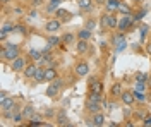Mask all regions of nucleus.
<instances>
[{"mask_svg": "<svg viewBox=\"0 0 151 127\" xmlns=\"http://www.w3.org/2000/svg\"><path fill=\"white\" fill-rule=\"evenodd\" d=\"M19 55H21V48H19V45L7 43V45L2 48V59H4V60H9V62H12L14 59H17Z\"/></svg>", "mask_w": 151, "mask_h": 127, "instance_id": "nucleus-1", "label": "nucleus"}, {"mask_svg": "<svg viewBox=\"0 0 151 127\" xmlns=\"http://www.w3.org/2000/svg\"><path fill=\"white\" fill-rule=\"evenodd\" d=\"M132 24H136L134 16H132V14H122V17L119 19V28H117V29L125 33V31H129L132 28Z\"/></svg>", "mask_w": 151, "mask_h": 127, "instance_id": "nucleus-2", "label": "nucleus"}, {"mask_svg": "<svg viewBox=\"0 0 151 127\" xmlns=\"http://www.w3.org/2000/svg\"><path fill=\"white\" fill-rule=\"evenodd\" d=\"M60 89H62V79L57 77V79H53V81L50 83V86L47 88V96H50V98L57 96Z\"/></svg>", "mask_w": 151, "mask_h": 127, "instance_id": "nucleus-3", "label": "nucleus"}, {"mask_svg": "<svg viewBox=\"0 0 151 127\" xmlns=\"http://www.w3.org/2000/svg\"><path fill=\"white\" fill-rule=\"evenodd\" d=\"M26 65H28V62H26L24 57H21V55H19L17 59H14L12 62H10V69H12L14 72H22V70L26 69Z\"/></svg>", "mask_w": 151, "mask_h": 127, "instance_id": "nucleus-4", "label": "nucleus"}, {"mask_svg": "<svg viewBox=\"0 0 151 127\" xmlns=\"http://www.w3.org/2000/svg\"><path fill=\"white\" fill-rule=\"evenodd\" d=\"M74 72H76V76H79V77H83V76H88L89 74V64L88 62H77L74 65Z\"/></svg>", "mask_w": 151, "mask_h": 127, "instance_id": "nucleus-5", "label": "nucleus"}, {"mask_svg": "<svg viewBox=\"0 0 151 127\" xmlns=\"http://www.w3.org/2000/svg\"><path fill=\"white\" fill-rule=\"evenodd\" d=\"M120 100H122V103L125 105V107H131V105H134V101H136L134 91H122V95H120Z\"/></svg>", "mask_w": 151, "mask_h": 127, "instance_id": "nucleus-6", "label": "nucleus"}, {"mask_svg": "<svg viewBox=\"0 0 151 127\" xmlns=\"http://www.w3.org/2000/svg\"><path fill=\"white\" fill-rule=\"evenodd\" d=\"M60 26H62V21L57 17V19H50L48 21L47 24H45V29H47L48 33H57V31L60 29Z\"/></svg>", "mask_w": 151, "mask_h": 127, "instance_id": "nucleus-7", "label": "nucleus"}, {"mask_svg": "<svg viewBox=\"0 0 151 127\" xmlns=\"http://www.w3.org/2000/svg\"><path fill=\"white\" fill-rule=\"evenodd\" d=\"M36 70H38L36 64H28V65H26V69L22 70V72H24V77H26V79H35V76H36Z\"/></svg>", "mask_w": 151, "mask_h": 127, "instance_id": "nucleus-8", "label": "nucleus"}, {"mask_svg": "<svg viewBox=\"0 0 151 127\" xmlns=\"http://www.w3.org/2000/svg\"><path fill=\"white\" fill-rule=\"evenodd\" d=\"M103 108V105L101 103H98V101H86V110L89 112V113H98L100 110Z\"/></svg>", "mask_w": 151, "mask_h": 127, "instance_id": "nucleus-9", "label": "nucleus"}, {"mask_svg": "<svg viewBox=\"0 0 151 127\" xmlns=\"http://www.w3.org/2000/svg\"><path fill=\"white\" fill-rule=\"evenodd\" d=\"M58 76H57V70H55V67L52 65V67H45V79L47 81H53V79H57Z\"/></svg>", "mask_w": 151, "mask_h": 127, "instance_id": "nucleus-10", "label": "nucleus"}, {"mask_svg": "<svg viewBox=\"0 0 151 127\" xmlns=\"http://www.w3.org/2000/svg\"><path fill=\"white\" fill-rule=\"evenodd\" d=\"M106 14H108V28H110V29L119 28V19H117L115 12H106Z\"/></svg>", "mask_w": 151, "mask_h": 127, "instance_id": "nucleus-11", "label": "nucleus"}, {"mask_svg": "<svg viewBox=\"0 0 151 127\" xmlns=\"http://www.w3.org/2000/svg\"><path fill=\"white\" fill-rule=\"evenodd\" d=\"M57 124L58 126H69V118H67L65 110H60L58 115H57Z\"/></svg>", "mask_w": 151, "mask_h": 127, "instance_id": "nucleus-12", "label": "nucleus"}, {"mask_svg": "<svg viewBox=\"0 0 151 127\" xmlns=\"http://www.w3.org/2000/svg\"><path fill=\"white\" fill-rule=\"evenodd\" d=\"M119 2H120V0H106V4H105L106 12H117V9H119Z\"/></svg>", "mask_w": 151, "mask_h": 127, "instance_id": "nucleus-13", "label": "nucleus"}, {"mask_svg": "<svg viewBox=\"0 0 151 127\" xmlns=\"http://www.w3.org/2000/svg\"><path fill=\"white\" fill-rule=\"evenodd\" d=\"M103 124H105V115H103V113H101V112L94 113V115H93V122H91V126L100 127V126H103Z\"/></svg>", "mask_w": 151, "mask_h": 127, "instance_id": "nucleus-14", "label": "nucleus"}, {"mask_svg": "<svg viewBox=\"0 0 151 127\" xmlns=\"http://www.w3.org/2000/svg\"><path fill=\"white\" fill-rule=\"evenodd\" d=\"M16 107V103H14V100L12 98H5V100H0V108H2V112L4 110H9V108Z\"/></svg>", "mask_w": 151, "mask_h": 127, "instance_id": "nucleus-15", "label": "nucleus"}, {"mask_svg": "<svg viewBox=\"0 0 151 127\" xmlns=\"http://www.w3.org/2000/svg\"><path fill=\"white\" fill-rule=\"evenodd\" d=\"M77 52H79V53H88V52H89L88 39H79V41H77Z\"/></svg>", "mask_w": 151, "mask_h": 127, "instance_id": "nucleus-16", "label": "nucleus"}, {"mask_svg": "<svg viewBox=\"0 0 151 127\" xmlns=\"http://www.w3.org/2000/svg\"><path fill=\"white\" fill-rule=\"evenodd\" d=\"M57 17H58V19L60 21H69L70 19V17H72V16H70V14H69V12H67L65 9H60V7H58V9H57Z\"/></svg>", "mask_w": 151, "mask_h": 127, "instance_id": "nucleus-17", "label": "nucleus"}, {"mask_svg": "<svg viewBox=\"0 0 151 127\" xmlns=\"http://www.w3.org/2000/svg\"><path fill=\"white\" fill-rule=\"evenodd\" d=\"M77 2H79V9L84 12L91 10V7H93V0H77Z\"/></svg>", "mask_w": 151, "mask_h": 127, "instance_id": "nucleus-18", "label": "nucleus"}, {"mask_svg": "<svg viewBox=\"0 0 151 127\" xmlns=\"http://www.w3.org/2000/svg\"><path fill=\"white\" fill-rule=\"evenodd\" d=\"M122 84H120V83H115V84H113L112 88H110V95H112V96H120V95H122Z\"/></svg>", "mask_w": 151, "mask_h": 127, "instance_id": "nucleus-19", "label": "nucleus"}, {"mask_svg": "<svg viewBox=\"0 0 151 127\" xmlns=\"http://www.w3.org/2000/svg\"><path fill=\"white\" fill-rule=\"evenodd\" d=\"M29 124H31V126H45V124H43V117L38 115V113H33V115H31Z\"/></svg>", "mask_w": 151, "mask_h": 127, "instance_id": "nucleus-20", "label": "nucleus"}, {"mask_svg": "<svg viewBox=\"0 0 151 127\" xmlns=\"http://www.w3.org/2000/svg\"><path fill=\"white\" fill-rule=\"evenodd\" d=\"M60 2H62V0H50V2H48V7H47V12H48V14L57 12L58 5H60Z\"/></svg>", "mask_w": 151, "mask_h": 127, "instance_id": "nucleus-21", "label": "nucleus"}, {"mask_svg": "<svg viewBox=\"0 0 151 127\" xmlns=\"http://www.w3.org/2000/svg\"><path fill=\"white\" fill-rule=\"evenodd\" d=\"M62 43V36H55V33H52V36L48 38V45L50 47H58Z\"/></svg>", "mask_w": 151, "mask_h": 127, "instance_id": "nucleus-22", "label": "nucleus"}, {"mask_svg": "<svg viewBox=\"0 0 151 127\" xmlns=\"http://www.w3.org/2000/svg\"><path fill=\"white\" fill-rule=\"evenodd\" d=\"M117 12H120V14H132V9L127 5V4H124L122 0L119 2V9H117Z\"/></svg>", "mask_w": 151, "mask_h": 127, "instance_id": "nucleus-23", "label": "nucleus"}, {"mask_svg": "<svg viewBox=\"0 0 151 127\" xmlns=\"http://www.w3.org/2000/svg\"><path fill=\"white\" fill-rule=\"evenodd\" d=\"M29 59H33L35 62H40L43 59V52H38V50H29Z\"/></svg>", "mask_w": 151, "mask_h": 127, "instance_id": "nucleus-24", "label": "nucleus"}, {"mask_svg": "<svg viewBox=\"0 0 151 127\" xmlns=\"http://www.w3.org/2000/svg\"><path fill=\"white\" fill-rule=\"evenodd\" d=\"M35 81H36V83H43V81H47V79H45V69L43 67H38L36 76H35Z\"/></svg>", "mask_w": 151, "mask_h": 127, "instance_id": "nucleus-25", "label": "nucleus"}, {"mask_svg": "<svg viewBox=\"0 0 151 127\" xmlns=\"http://www.w3.org/2000/svg\"><path fill=\"white\" fill-rule=\"evenodd\" d=\"M33 113H35V108L31 107V105H26V107L22 108V115H24V118H26V120H29Z\"/></svg>", "mask_w": 151, "mask_h": 127, "instance_id": "nucleus-26", "label": "nucleus"}, {"mask_svg": "<svg viewBox=\"0 0 151 127\" xmlns=\"http://www.w3.org/2000/svg\"><path fill=\"white\" fill-rule=\"evenodd\" d=\"M77 38H79V39H89V38H91V31L86 29V28H84V29H81L79 33H77Z\"/></svg>", "mask_w": 151, "mask_h": 127, "instance_id": "nucleus-27", "label": "nucleus"}, {"mask_svg": "<svg viewBox=\"0 0 151 127\" xmlns=\"http://www.w3.org/2000/svg\"><path fill=\"white\" fill-rule=\"evenodd\" d=\"M72 41H74V34H72V33H65V34L62 36V43H64V45H70Z\"/></svg>", "mask_w": 151, "mask_h": 127, "instance_id": "nucleus-28", "label": "nucleus"}, {"mask_svg": "<svg viewBox=\"0 0 151 127\" xmlns=\"http://www.w3.org/2000/svg\"><path fill=\"white\" fill-rule=\"evenodd\" d=\"M100 24H101V28H103V29H106V28H108V14H106V12H105L103 16L100 17Z\"/></svg>", "mask_w": 151, "mask_h": 127, "instance_id": "nucleus-29", "label": "nucleus"}, {"mask_svg": "<svg viewBox=\"0 0 151 127\" xmlns=\"http://www.w3.org/2000/svg\"><path fill=\"white\" fill-rule=\"evenodd\" d=\"M12 120H14L16 124H21V122H22V120H26V118H24V115H22V112H16V115L12 117Z\"/></svg>", "mask_w": 151, "mask_h": 127, "instance_id": "nucleus-30", "label": "nucleus"}, {"mask_svg": "<svg viewBox=\"0 0 151 127\" xmlns=\"http://www.w3.org/2000/svg\"><path fill=\"white\" fill-rule=\"evenodd\" d=\"M125 45H127V43H125V39H120V41L115 45V52H117V53H120V52L125 48Z\"/></svg>", "mask_w": 151, "mask_h": 127, "instance_id": "nucleus-31", "label": "nucleus"}, {"mask_svg": "<svg viewBox=\"0 0 151 127\" xmlns=\"http://www.w3.org/2000/svg\"><path fill=\"white\" fill-rule=\"evenodd\" d=\"M2 31H4V33H10V31H16V26H14V24H9V22H5V24L2 26Z\"/></svg>", "mask_w": 151, "mask_h": 127, "instance_id": "nucleus-32", "label": "nucleus"}, {"mask_svg": "<svg viewBox=\"0 0 151 127\" xmlns=\"http://www.w3.org/2000/svg\"><path fill=\"white\" fill-rule=\"evenodd\" d=\"M134 96H136V100H139V101H144V100H146L144 91H136V89H134Z\"/></svg>", "mask_w": 151, "mask_h": 127, "instance_id": "nucleus-33", "label": "nucleus"}, {"mask_svg": "<svg viewBox=\"0 0 151 127\" xmlns=\"http://www.w3.org/2000/svg\"><path fill=\"white\" fill-rule=\"evenodd\" d=\"M148 79H150L148 74H137L136 76V81H139V83H148Z\"/></svg>", "mask_w": 151, "mask_h": 127, "instance_id": "nucleus-34", "label": "nucleus"}, {"mask_svg": "<svg viewBox=\"0 0 151 127\" xmlns=\"http://www.w3.org/2000/svg\"><path fill=\"white\" fill-rule=\"evenodd\" d=\"M144 16H146V9H141L139 12H137V14H136V16H134V19H136V22H137L139 19H142Z\"/></svg>", "mask_w": 151, "mask_h": 127, "instance_id": "nucleus-35", "label": "nucleus"}, {"mask_svg": "<svg viewBox=\"0 0 151 127\" xmlns=\"http://www.w3.org/2000/svg\"><path fill=\"white\" fill-rule=\"evenodd\" d=\"M136 91H146V86H144V83H139V81H136V86H134Z\"/></svg>", "mask_w": 151, "mask_h": 127, "instance_id": "nucleus-36", "label": "nucleus"}, {"mask_svg": "<svg viewBox=\"0 0 151 127\" xmlns=\"http://www.w3.org/2000/svg\"><path fill=\"white\" fill-rule=\"evenodd\" d=\"M142 126H151V115H144L142 117Z\"/></svg>", "mask_w": 151, "mask_h": 127, "instance_id": "nucleus-37", "label": "nucleus"}, {"mask_svg": "<svg viewBox=\"0 0 151 127\" xmlns=\"http://www.w3.org/2000/svg\"><path fill=\"white\" fill-rule=\"evenodd\" d=\"M93 28H94V21H88V22H86V29L93 31Z\"/></svg>", "mask_w": 151, "mask_h": 127, "instance_id": "nucleus-38", "label": "nucleus"}, {"mask_svg": "<svg viewBox=\"0 0 151 127\" xmlns=\"http://www.w3.org/2000/svg\"><path fill=\"white\" fill-rule=\"evenodd\" d=\"M31 4H33L35 7H38V5H41V4H43V0H31Z\"/></svg>", "mask_w": 151, "mask_h": 127, "instance_id": "nucleus-39", "label": "nucleus"}, {"mask_svg": "<svg viewBox=\"0 0 151 127\" xmlns=\"http://www.w3.org/2000/svg\"><path fill=\"white\" fill-rule=\"evenodd\" d=\"M146 53H148V55L151 57V41L148 43V45H146Z\"/></svg>", "mask_w": 151, "mask_h": 127, "instance_id": "nucleus-40", "label": "nucleus"}, {"mask_svg": "<svg viewBox=\"0 0 151 127\" xmlns=\"http://www.w3.org/2000/svg\"><path fill=\"white\" fill-rule=\"evenodd\" d=\"M7 2H9V0H2V4H7Z\"/></svg>", "mask_w": 151, "mask_h": 127, "instance_id": "nucleus-41", "label": "nucleus"}, {"mask_svg": "<svg viewBox=\"0 0 151 127\" xmlns=\"http://www.w3.org/2000/svg\"><path fill=\"white\" fill-rule=\"evenodd\" d=\"M134 2H141V0H134Z\"/></svg>", "mask_w": 151, "mask_h": 127, "instance_id": "nucleus-42", "label": "nucleus"}]
</instances>
